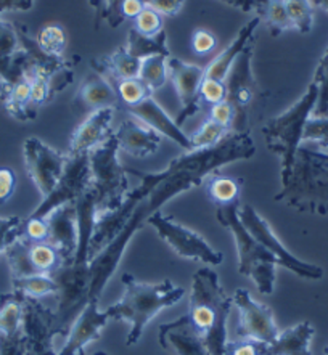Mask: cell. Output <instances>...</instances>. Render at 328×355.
Masks as SVG:
<instances>
[{
  "label": "cell",
  "mask_w": 328,
  "mask_h": 355,
  "mask_svg": "<svg viewBox=\"0 0 328 355\" xmlns=\"http://www.w3.org/2000/svg\"><path fill=\"white\" fill-rule=\"evenodd\" d=\"M144 2H146V0H144Z\"/></svg>",
  "instance_id": "94428289"
},
{
  "label": "cell",
  "mask_w": 328,
  "mask_h": 355,
  "mask_svg": "<svg viewBox=\"0 0 328 355\" xmlns=\"http://www.w3.org/2000/svg\"><path fill=\"white\" fill-rule=\"evenodd\" d=\"M168 69L175 92H178L180 101H182V110H180L178 119H175V123L180 128L187 119H190L191 116H195L203 108L200 87L205 79V68L171 57L168 58Z\"/></svg>",
  "instance_id": "2e32d148"
},
{
  "label": "cell",
  "mask_w": 328,
  "mask_h": 355,
  "mask_svg": "<svg viewBox=\"0 0 328 355\" xmlns=\"http://www.w3.org/2000/svg\"><path fill=\"white\" fill-rule=\"evenodd\" d=\"M17 189V174L10 167H0V205L7 202Z\"/></svg>",
  "instance_id": "681fc988"
},
{
  "label": "cell",
  "mask_w": 328,
  "mask_h": 355,
  "mask_svg": "<svg viewBox=\"0 0 328 355\" xmlns=\"http://www.w3.org/2000/svg\"><path fill=\"white\" fill-rule=\"evenodd\" d=\"M302 141H312L319 150L328 151V116H311L302 132Z\"/></svg>",
  "instance_id": "ab89813d"
},
{
  "label": "cell",
  "mask_w": 328,
  "mask_h": 355,
  "mask_svg": "<svg viewBox=\"0 0 328 355\" xmlns=\"http://www.w3.org/2000/svg\"><path fill=\"white\" fill-rule=\"evenodd\" d=\"M240 202L229 206H218L216 217L222 227L229 228L235 238L236 252H239V272L253 280L261 294H272L277 280V259L261 245L239 217Z\"/></svg>",
  "instance_id": "52a82bcc"
},
{
  "label": "cell",
  "mask_w": 328,
  "mask_h": 355,
  "mask_svg": "<svg viewBox=\"0 0 328 355\" xmlns=\"http://www.w3.org/2000/svg\"><path fill=\"white\" fill-rule=\"evenodd\" d=\"M23 224L24 219L17 216L0 217V254H3L8 246L23 236Z\"/></svg>",
  "instance_id": "7bdbcfd3"
},
{
  "label": "cell",
  "mask_w": 328,
  "mask_h": 355,
  "mask_svg": "<svg viewBox=\"0 0 328 355\" xmlns=\"http://www.w3.org/2000/svg\"><path fill=\"white\" fill-rule=\"evenodd\" d=\"M23 296L7 293L0 296V355H23Z\"/></svg>",
  "instance_id": "ffe728a7"
},
{
  "label": "cell",
  "mask_w": 328,
  "mask_h": 355,
  "mask_svg": "<svg viewBox=\"0 0 328 355\" xmlns=\"http://www.w3.org/2000/svg\"><path fill=\"white\" fill-rule=\"evenodd\" d=\"M158 339L161 347L174 355H209L203 338L193 328L189 315L161 324Z\"/></svg>",
  "instance_id": "44dd1931"
},
{
  "label": "cell",
  "mask_w": 328,
  "mask_h": 355,
  "mask_svg": "<svg viewBox=\"0 0 328 355\" xmlns=\"http://www.w3.org/2000/svg\"><path fill=\"white\" fill-rule=\"evenodd\" d=\"M257 17L261 18V21L267 24L269 33L274 37L285 31H290V29H295L285 10L284 0H267L264 8H262V12Z\"/></svg>",
  "instance_id": "d6a6232c"
},
{
  "label": "cell",
  "mask_w": 328,
  "mask_h": 355,
  "mask_svg": "<svg viewBox=\"0 0 328 355\" xmlns=\"http://www.w3.org/2000/svg\"><path fill=\"white\" fill-rule=\"evenodd\" d=\"M253 53L254 40L235 60L224 80L227 101L234 108V132H250V118L254 114L256 105L264 101L267 95L253 76Z\"/></svg>",
  "instance_id": "9c48e42d"
},
{
  "label": "cell",
  "mask_w": 328,
  "mask_h": 355,
  "mask_svg": "<svg viewBox=\"0 0 328 355\" xmlns=\"http://www.w3.org/2000/svg\"><path fill=\"white\" fill-rule=\"evenodd\" d=\"M222 2L239 8L241 12H256L259 15L267 0H222Z\"/></svg>",
  "instance_id": "f5cc1de1"
},
{
  "label": "cell",
  "mask_w": 328,
  "mask_h": 355,
  "mask_svg": "<svg viewBox=\"0 0 328 355\" xmlns=\"http://www.w3.org/2000/svg\"><path fill=\"white\" fill-rule=\"evenodd\" d=\"M92 68L100 74L108 76L110 83H116V80L139 78L142 60L132 57L126 47H119L111 55L94 58Z\"/></svg>",
  "instance_id": "4316f807"
},
{
  "label": "cell",
  "mask_w": 328,
  "mask_h": 355,
  "mask_svg": "<svg viewBox=\"0 0 328 355\" xmlns=\"http://www.w3.org/2000/svg\"><path fill=\"white\" fill-rule=\"evenodd\" d=\"M259 23H261L259 17H254L253 19H250V21L240 29L239 34H236L234 42H232L224 52L219 53L213 62L206 66L205 78L222 80V83H224L227 74H229V71L232 68V64L235 63V60L240 57L241 52H243L246 47H248L250 42H253L254 40V31L257 29V26H259Z\"/></svg>",
  "instance_id": "484cf974"
},
{
  "label": "cell",
  "mask_w": 328,
  "mask_h": 355,
  "mask_svg": "<svg viewBox=\"0 0 328 355\" xmlns=\"http://www.w3.org/2000/svg\"><path fill=\"white\" fill-rule=\"evenodd\" d=\"M34 5V0H0V18L5 12H28Z\"/></svg>",
  "instance_id": "db71d44e"
},
{
  "label": "cell",
  "mask_w": 328,
  "mask_h": 355,
  "mask_svg": "<svg viewBox=\"0 0 328 355\" xmlns=\"http://www.w3.org/2000/svg\"><path fill=\"white\" fill-rule=\"evenodd\" d=\"M98 297L89 299L78 318L68 331V339L57 355H78L84 352L87 344L97 341L102 336L103 328L110 322L107 311H100Z\"/></svg>",
  "instance_id": "e0dca14e"
},
{
  "label": "cell",
  "mask_w": 328,
  "mask_h": 355,
  "mask_svg": "<svg viewBox=\"0 0 328 355\" xmlns=\"http://www.w3.org/2000/svg\"><path fill=\"white\" fill-rule=\"evenodd\" d=\"M90 190L95 195L97 217L108 214L123 205L129 195L128 171L119 162V144L113 135L89 153Z\"/></svg>",
  "instance_id": "ba28073f"
},
{
  "label": "cell",
  "mask_w": 328,
  "mask_h": 355,
  "mask_svg": "<svg viewBox=\"0 0 328 355\" xmlns=\"http://www.w3.org/2000/svg\"><path fill=\"white\" fill-rule=\"evenodd\" d=\"M23 236L29 241H47L49 224L45 219H33L28 217L23 224Z\"/></svg>",
  "instance_id": "7dc6e473"
},
{
  "label": "cell",
  "mask_w": 328,
  "mask_h": 355,
  "mask_svg": "<svg viewBox=\"0 0 328 355\" xmlns=\"http://www.w3.org/2000/svg\"><path fill=\"white\" fill-rule=\"evenodd\" d=\"M264 344L251 341V339H235L227 341L224 355H262Z\"/></svg>",
  "instance_id": "bcb514c9"
},
{
  "label": "cell",
  "mask_w": 328,
  "mask_h": 355,
  "mask_svg": "<svg viewBox=\"0 0 328 355\" xmlns=\"http://www.w3.org/2000/svg\"><path fill=\"white\" fill-rule=\"evenodd\" d=\"M90 7L95 10V23H97V28H98V23H100V18H102V15L105 12V0H89Z\"/></svg>",
  "instance_id": "9f6ffc18"
},
{
  "label": "cell",
  "mask_w": 328,
  "mask_h": 355,
  "mask_svg": "<svg viewBox=\"0 0 328 355\" xmlns=\"http://www.w3.org/2000/svg\"><path fill=\"white\" fill-rule=\"evenodd\" d=\"M114 111L116 108H102L90 113L73 132L69 139L68 155L90 153L103 141H107L113 135L111 123H113Z\"/></svg>",
  "instance_id": "d6986e66"
},
{
  "label": "cell",
  "mask_w": 328,
  "mask_h": 355,
  "mask_svg": "<svg viewBox=\"0 0 328 355\" xmlns=\"http://www.w3.org/2000/svg\"><path fill=\"white\" fill-rule=\"evenodd\" d=\"M316 329L311 322H300L279 333L274 341L262 346V355H312L311 344Z\"/></svg>",
  "instance_id": "d4e9b609"
},
{
  "label": "cell",
  "mask_w": 328,
  "mask_h": 355,
  "mask_svg": "<svg viewBox=\"0 0 328 355\" xmlns=\"http://www.w3.org/2000/svg\"><path fill=\"white\" fill-rule=\"evenodd\" d=\"M200 97L203 105H216L227 100V89L222 80L205 78L200 87Z\"/></svg>",
  "instance_id": "ee69618b"
},
{
  "label": "cell",
  "mask_w": 328,
  "mask_h": 355,
  "mask_svg": "<svg viewBox=\"0 0 328 355\" xmlns=\"http://www.w3.org/2000/svg\"><path fill=\"white\" fill-rule=\"evenodd\" d=\"M166 40H168V35H166L164 31L153 35V37H148V35L139 34L132 28L128 34V45H126V49H128V52L132 57L139 60L158 57V55L159 57L171 58V52Z\"/></svg>",
  "instance_id": "83f0119b"
},
{
  "label": "cell",
  "mask_w": 328,
  "mask_h": 355,
  "mask_svg": "<svg viewBox=\"0 0 328 355\" xmlns=\"http://www.w3.org/2000/svg\"><path fill=\"white\" fill-rule=\"evenodd\" d=\"M28 254L36 273L52 275V273L63 263L62 256H60L57 248L50 245L49 241H29Z\"/></svg>",
  "instance_id": "f546056e"
},
{
  "label": "cell",
  "mask_w": 328,
  "mask_h": 355,
  "mask_svg": "<svg viewBox=\"0 0 328 355\" xmlns=\"http://www.w3.org/2000/svg\"><path fill=\"white\" fill-rule=\"evenodd\" d=\"M124 0H105V12L100 18V21L105 19L111 28H118L119 24H123L124 18L123 13H121V5H123Z\"/></svg>",
  "instance_id": "816d5d0a"
},
{
  "label": "cell",
  "mask_w": 328,
  "mask_h": 355,
  "mask_svg": "<svg viewBox=\"0 0 328 355\" xmlns=\"http://www.w3.org/2000/svg\"><path fill=\"white\" fill-rule=\"evenodd\" d=\"M23 355H57L55 336H58L57 313L39 299L23 296L21 322Z\"/></svg>",
  "instance_id": "4fadbf2b"
},
{
  "label": "cell",
  "mask_w": 328,
  "mask_h": 355,
  "mask_svg": "<svg viewBox=\"0 0 328 355\" xmlns=\"http://www.w3.org/2000/svg\"><path fill=\"white\" fill-rule=\"evenodd\" d=\"M102 108H119L118 94L110 80L95 71L79 85L74 95V110L79 113H94Z\"/></svg>",
  "instance_id": "603a6c76"
},
{
  "label": "cell",
  "mask_w": 328,
  "mask_h": 355,
  "mask_svg": "<svg viewBox=\"0 0 328 355\" xmlns=\"http://www.w3.org/2000/svg\"><path fill=\"white\" fill-rule=\"evenodd\" d=\"M78 211V250L74 259L69 263H62L52 277L57 282L58 291L55 296L58 299L57 309V328L60 334H67L73 322L83 311L89 301L90 291V240L94 235V227L97 222V206H95V195L92 190L76 201Z\"/></svg>",
  "instance_id": "7a4b0ae2"
},
{
  "label": "cell",
  "mask_w": 328,
  "mask_h": 355,
  "mask_svg": "<svg viewBox=\"0 0 328 355\" xmlns=\"http://www.w3.org/2000/svg\"><path fill=\"white\" fill-rule=\"evenodd\" d=\"M79 355H84V352H80V354H79Z\"/></svg>",
  "instance_id": "91938a15"
},
{
  "label": "cell",
  "mask_w": 328,
  "mask_h": 355,
  "mask_svg": "<svg viewBox=\"0 0 328 355\" xmlns=\"http://www.w3.org/2000/svg\"><path fill=\"white\" fill-rule=\"evenodd\" d=\"M206 195L214 205L218 206H229L240 202V191L241 182L232 179V177L221 175L218 172L206 177L203 182Z\"/></svg>",
  "instance_id": "f1b7e54d"
},
{
  "label": "cell",
  "mask_w": 328,
  "mask_h": 355,
  "mask_svg": "<svg viewBox=\"0 0 328 355\" xmlns=\"http://www.w3.org/2000/svg\"><path fill=\"white\" fill-rule=\"evenodd\" d=\"M324 355H328V346L325 347V351H324Z\"/></svg>",
  "instance_id": "680465c9"
},
{
  "label": "cell",
  "mask_w": 328,
  "mask_h": 355,
  "mask_svg": "<svg viewBox=\"0 0 328 355\" xmlns=\"http://www.w3.org/2000/svg\"><path fill=\"white\" fill-rule=\"evenodd\" d=\"M12 291L21 294V296H26V297L40 299L44 296H49V294H57L58 286L52 275L37 273V275H31V277L13 278Z\"/></svg>",
  "instance_id": "4dcf8cb0"
},
{
  "label": "cell",
  "mask_w": 328,
  "mask_h": 355,
  "mask_svg": "<svg viewBox=\"0 0 328 355\" xmlns=\"http://www.w3.org/2000/svg\"><path fill=\"white\" fill-rule=\"evenodd\" d=\"M145 8L144 0H124L123 5H121V13H123V18H135L139 17V13Z\"/></svg>",
  "instance_id": "11a10c76"
},
{
  "label": "cell",
  "mask_w": 328,
  "mask_h": 355,
  "mask_svg": "<svg viewBox=\"0 0 328 355\" xmlns=\"http://www.w3.org/2000/svg\"><path fill=\"white\" fill-rule=\"evenodd\" d=\"M312 2H314L316 7L325 10V12L328 13V0H312Z\"/></svg>",
  "instance_id": "6f0895ef"
},
{
  "label": "cell",
  "mask_w": 328,
  "mask_h": 355,
  "mask_svg": "<svg viewBox=\"0 0 328 355\" xmlns=\"http://www.w3.org/2000/svg\"><path fill=\"white\" fill-rule=\"evenodd\" d=\"M45 220L49 224L47 241L57 248L63 263H69L74 259L76 250H78L79 238L76 205H63L57 207L45 217Z\"/></svg>",
  "instance_id": "ac0fdd59"
},
{
  "label": "cell",
  "mask_w": 328,
  "mask_h": 355,
  "mask_svg": "<svg viewBox=\"0 0 328 355\" xmlns=\"http://www.w3.org/2000/svg\"><path fill=\"white\" fill-rule=\"evenodd\" d=\"M126 113L134 116L139 121H142L148 128L155 129L158 134L166 135L168 139L175 141L179 146H182L185 151H193L190 145V137H187L180 128L175 123L174 119L169 118V114L161 108L153 97L145 98L144 101H140L139 105L130 106V108L124 110Z\"/></svg>",
  "instance_id": "cb8c5ba5"
},
{
  "label": "cell",
  "mask_w": 328,
  "mask_h": 355,
  "mask_svg": "<svg viewBox=\"0 0 328 355\" xmlns=\"http://www.w3.org/2000/svg\"><path fill=\"white\" fill-rule=\"evenodd\" d=\"M169 78L168 58L166 57H150L142 60V68H140L139 79L148 87L151 92L159 90L166 84Z\"/></svg>",
  "instance_id": "836d02e7"
},
{
  "label": "cell",
  "mask_w": 328,
  "mask_h": 355,
  "mask_svg": "<svg viewBox=\"0 0 328 355\" xmlns=\"http://www.w3.org/2000/svg\"><path fill=\"white\" fill-rule=\"evenodd\" d=\"M214 121L216 124L224 125V128L230 129L232 124H234V108H232L229 101H221V103L211 105L209 106V118Z\"/></svg>",
  "instance_id": "c3c4849f"
},
{
  "label": "cell",
  "mask_w": 328,
  "mask_h": 355,
  "mask_svg": "<svg viewBox=\"0 0 328 355\" xmlns=\"http://www.w3.org/2000/svg\"><path fill=\"white\" fill-rule=\"evenodd\" d=\"M111 85L118 94L119 106H123V110L139 105L140 101H144L151 95V90L139 78L116 80V83H111Z\"/></svg>",
  "instance_id": "e575fe53"
},
{
  "label": "cell",
  "mask_w": 328,
  "mask_h": 355,
  "mask_svg": "<svg viewBox=\"0 0 328 355\" xmlns=\"http://www.w3.org/2000/svg\"><path fill=\"white\" fill-rule=\"evenodd\" d=\"M277 202L307 214H328V151L300 146L291 174L275 195Z\"/></svg>",
  "instance_id": "5b68a950"
},
{
  "label": "cell",
  "mask_w": 328,
  "mask_h": 355,
  "mask_svg": "<svg viewBox=\"0 0 328 355\" xmlns=\"http://www.w3.org/2000/svg\"><path fill=\"white\" fill-rule=\"evenodd\" d=\"M185 0H146L145 5L155 8L161 17H175L182 10Z\"/></svg>",
  "instance_id": "f907efd6"
},
{
  "label": "cell",
  "mask_w": 328,
  "mask_h": 355,
  "mask_svg": "<svg viewBox=\"0 0 328 355\" xmlns=\"http://www.w3.org/2000/svg\"><path fill=\"white\" fill-rule=\"evenodd\" d=\"M28 243H29L28 238L21 236V238H18V240L15 241L12 246H8L7 251L3 252L5 257H7L10 273H12V280L13 278H24V277L37 275L36 270H34L31 266V261H29Z\"/></svg>",
  "instance_id": "1f68e13d"
},
{
  "label": "cell",
  "mask_w": 328,
  "mask_h": 355,
  "mask_svg": "<svg viewBox=\"0 0 328 355\" xmlns=\"http://www.w3.org/2000/svg\"><path fill=\"white\" fill-rule=\"evenodd\" d=\"M36 42L42 52L50 57H62L63 50L67 49L68 35L67 31L58 24H47L37 33Z\"/></svg>",
  "instance_id": "d590c367"
},
{
  "label": "cell",
  "mask_w": 328,
  "mask_h": 355,
  "mask_svg": "<svg viewBox=\"0 0 328 355\" xmlns=\"http://www.w3.org/2000/svg\"><path fill=\"white\" fill-rule=\"evenodd\" d=\"M216 35L208 31V29H196V31L191 34V49H193L195 53L201 55H209L216 49Z\"/></svg>",
  "instance_id": "f6af8a7d"
},
{
  "label": "cell",
  "mask_w": 328,
  "mask_h": 355,
  "mask_svg": "<svg viewBox=\"0 0 328 355\" xmlns=\"http://www.w3.org/2000/svg\"><path fill=\"white\" fill-rule=\"evenodd\" d=\"M148 224L155 227L161 240L168 243L175 254L180 257L190 259V261L201 262L205 266L216 267L221 266L224 261L221 251H216L209 246V243L205 240L200 233H196L191 228L185 227L179 222H175L173 217H168L159 212H156L150 217Z\"/></svg>",
  "instance_id": "30bf717a"
},
{
  "label": "cell",
  "mask_w": 328,
  "mask_h": 355,
  "mask_svg": "<svg viewBox=\"0 0 328 355\" xmlns=\"http://www.w3.org/2000/svg\"><path fill=\"white\" fill-rule=\"evenodd\" d=\"M21 50L18 26L0 18V58L13 57Z\"/></svg>",
  "instance_id": "60d3db41"
},
{
  "label": "cell",
  "mask_w": 328,
  "mask_h": 355,
  "mask_svg": "<svg viewBox=\"0 0 328 355\" xmlns=\"http://www.w3.org/2000/svg\"><path fill=\"white\" fill-rule=\"evenodd\" d=\"M254 155L256 144L250 132H230L218 145L185 151V155L171 161L168 167L159 172L126 169L129 174L139 177L140 185L129 191L118 209L97 217L89 248V299L102 297L129 241L166 202L184 191L203 185L206 177L218 172L222 166L251 159Z\"/></svg>",
  "instance_id": "6da1fadb"
},
{
  "label": "cell",
  "mask_w": 328,
  "mask_h": 355,
  "mask_svg": "<svg viewBox=\"0 0 328 355\" xmlns=\"http://www.w3.org/2000/svg\"><path fill=\"white\" fill-rule=\"evenodd\" d=\"M317 100H319V87L311 83L304 95L295 105L290 106L285 113L267 121L262 128L267 148L272 153L279 155L282 159V184H285L291 174L296 151L302 141L304 125L307 119L314 114Z\"/></svg>",
  "instance_id": "8992f818"
},
{
  "label": "cell",
  "mask_w": 328,
  "mask_h": 355,
  "mask_svg": "<svg viewBox=\"0 0 328 355\" xmlns=\"http://www.w3.org/2000/svg\"><path fill=\"white\" fill-rule=\"evenodd\" d=\"M239 217L241 224L246 227L251 235H253L272 256L277 259L279 266L286 270L295 273V275L306 278V280H320L324 277V268L316 263L301 261L296 256H293L286 248L282 245V241L272 230L269 222L257 214V211L250 205L239 206Z\"/></svg>",
  "instance_id": "8fae6325"
},
{
  "label": "cell",
  "mask_w": 328,
  "mask_h": 355,
  "mask_svg": "<svg viewBox=\"0 0 328 355\" xmlns=\"http://www.w3.org/2000/svg\"><path fill=\"white\" fill-rule=\"evenodd\" d=\"M285 10L293 28L301 34H307L312 31L314 26V8H312L311 0H284Z\"/></svg>",
  "instance_id": "8d00e7d4"
},
{
  "label": "cell",
  "mask_w": 328,
  "mask_h": 355,
  "mask_svg": "<svg viewBox=\"0 0 328 355\" xmlns=\"http://www.w3.org/2000/svg\"><path fill=\"white\" fill-rule=\"evenodd\" d=\"M114 137L118 139L119 150L137 159L153 155L161 144V134L130 114L119 124Z\"/></svg>",
  "instance_id": "7402d4cb"
},
{
  "label": "cell",
  "mask_w": 328,
  "mask_h": 355,
  "mask_svg": "<svg viewBox=\"0 0 328 355\" xmlns=\"http://www.w3.org/2000/svg\"><path fill=\"white\" fill-rule=\"evenodd\" d=\"M232 304L239 311L236 322V339H251L262 344H269L279 336L280 329L275 323L274 312L269 306L254 301L245 288H239L232 294Z\"/></svg>",
  "instance_id": "5bb4252c"
},
{
  "label": "cell",
  "mask_w": 328,
  "mask_h": 355,
  "mask_svg": "<svg viewBox=\"0 0 328 355\" xmlns=\"http://www.w3.org/2000/svg\"><path fill=\"white\" fill-rule=\"evenodd\" d=\"M229 134V129L224 128V125L216 124L214 121L208 119L198 130H195L193 134L190 135L191 150H203L218 145L219 141Z\"/></svg>",
  "instance_id": "74e56055"
},
{
  "label": "cell",
  "mask_w": 328,
  "mask_h": 355,
  "mask_svg": "<svg viewBox=\"0 0 328 355\" xmlns=\"http://www.w3.org/2000/svg\"><path fill=\"white\" fill-rule=\"evenodd\" d=\"M90 180H92V174H90L89 153L68 155V162L55 190L49 196L42 198V202L29 217L45 219L60 206L76 205V201L90 189Z\"/></svg>",
  "instance_id": "7c38bea8"
},
{
  "label": "cell",
  "mask_w": 328,
  "mask_h": 355,
  "mask_svg": "<svg viewBox=\"0 0 328 355\" xmlns=\"http://www.w3.org/2000/svg\"><path fill=\"white\" fill-rule=\"evenodd\" d=\"M134 29L139 34L153 37V35L163 31V17L155 8L145 5V8L139 13V17L134 18Z\"/></svg>",
  "instance_id": "b9f144b4"
},
{
  "label": "cell",
  "mask_w": 328,
  "mask_h": 355,
  "mask_svg": "<svg viewBox=\"0 0 328 355\" xmlns=\"http://www.w3.org/2000/svg\"><path fill=\"white\" fill-rule=\"evenodd\" d=\"M23 156L33 184L37 187L42 198L49 196L63 174L68 155L60 153L37 137H29L23 145Z\"/></svg>",
  "instance_id": "9a60e30c"
},
{
  "label": "cell",
  "mask_w": 328,
  "mask_h": 355,
  "mask_svg": "<svg viewBox=\"0 0 328 355\" xmlns=\"http://www.w3.org/2000/svg\"><path fill=\"white\" fill-rule=\"evenodd\" d=\"M121 282L124 285L123 297L114 306L108 307L107 313L110 320L128 322L130 324L126 344L134 346L140 341L150 322L161 311L182 301L185 291L184 288L175 286L171 280L145 283L128 272L123 273Z\"/></svg>",
  "instance_id": "3957f363"
},
{
  "label": "cell",
  "mask_w": 328,
  "mask_h": 355,
  "mask_svg": "<svg viewBox=\"0 0 328 355\" xmlns=\"http://www.w3.org/2000/svg\"><path fill=\"white\" fill-rule=\"evenodd\" d=\"M189 318L203 338L209 355H224L232 297L221 285L218 272L203 267L193 273L190 290Z\"/></svg>",
  "instance_id": "277c9868"
},
{
  "label": "cell",
  "mask_w": 328,
  "mask_h": 355,
  "mask_svg": "<svg viewBox=\"0 0 328 355\" xmlns=\"http://www.w3.org/2000/svg\"><path fill=\"white\" fill-rule=\"evenodd\" d=\"M312 83L319 87V100L312 116H328V49L317 64Z\"/></svg>",
  "instance_id": "f35d334b"
}]
</instances>
